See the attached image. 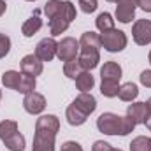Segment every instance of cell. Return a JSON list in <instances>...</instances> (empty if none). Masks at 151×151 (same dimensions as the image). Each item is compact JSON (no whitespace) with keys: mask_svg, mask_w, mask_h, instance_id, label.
<instances>
[{"mask_svg":"<svg viewBox=\"0 0 151 151\" xmlns=\"http://www.w3.org/2000/svg\"><path fill=\"white\" fill-rule=\"evenodd\" d=\"M9 51H11V39H9V35L0 32V60L5 58L9 55Z\"/></svg>","mask_w":151,"mask_h":151,"instance_id":"cell-30","label":"cell"},{"mask_svg":"<svg viewBox=\"0 0 151 151\" xmlns=\"http://www.w3.org/2000/svg\"><path fill=\"white\" fill-rule=\"evenodd\" d=\"M56 49H58V42L53 37H44L42 40H39V44L35 46V56L40 62H51L56 56Z\"/></svg>","mask_w":151,"mask_h":151,"instance_id":"cell-7","label":"cell"},{"mask_svg":"<svg viewBox=\"0 0 151 151\" xmlns=\"http://www.w3.org/2000/svg\"><path fill=\"white\" fill-rule=\"evenodd\" d=\"M79 47L81 49H100L102 47L100 35L95 32H84L79 39Z\"/></svg>","mask_w":151,"mask_h":151,"instance_id":"cell-17","label":"cell"},{"mask_svg":"<svg viewBox=\"0 0 151 151\" xmlns=\"http://www.w3.org/2000/svg\"><path fill=\"white\" fill-rule=\"evenodd\" d=\"M146 106H148V111H150V114H151V97L148 99V102H146Z\"/></svg>","mask_w":151,"mask_h":151,"instance_id":"cell-38","label":"cell"},{"mask_svg":"<svg viewBox=\"0 0 151 151\" xmlns=\"http://www.w3.org/2000/svg\"><path fill=\"white\" fill-rule=\"evenodd\" d=\"M121 65L116 62H106L104 67L100 69V79H111V81H119L121 79Z\"/></svg>","mask_w":151,"mask_h":151,"instance_id":"cell-16","label":"cell"},{"mask_svg":"<svg viewBox=\"0 0 151 151\" xmlns=\"http://www.w3.org/2000/svg\"><path fill=\"white\" fill-rule=\"evenodd\" d=\"M139 81H141V84H142V86L151 88V69L142 70V72H141V76H139Z\"/></svg>","mask_w":151,"mask_h":151,"instance_id":"cell-33","label":"cell"},{"mask_svg":"<svg viewBox=\"0 0 151 151\" xmlns=\"http://www.w3.org/2000/svg\"><path fill=\"white\" fill-rule=\"evenodd\" d=\"M150 142H151V139H150Z\"/></svg>","mask_w":151,"mask_h":151,"instance_id":"cell-44","label":"cell"},{"mask_svg":"<svg viewBox=\"0 0 151 151\" xmlns=\"http://www.w3.org/2000/svg\"><path fill=\"white\" fill-rule=\"evenodd\" d=\"M130 151H151L150 137L137 135V137H135V139L130 142Z\"/></svg>","mask_w":151,"mask_h":151,"instance_id":"cell-28","label":"cell"},{"mask_svg":"<svg viewBox=\"0 0 151 151\" xmlns=\"http://www.w3.org/2000/svg\"><path fill=\"white\" fill-rule=\"evenodd\" d=\"M139 95V88L135 83H125L119 86V91H118V97L123 100V102H132L135 100Z\"/></svg>","mask_w":151,"mask_h":151,"instance_id":"cell-19","label":"cell"},{"mask_svg":"<svg viewBox=\"0 0 151 151\" xmlns=\"http://www.w3.org/2000/svg\"><path fill=\"white\" fill-rule=\"evenodd\" d=\"M100 42H102V47L109 53H119L127 47L128 44V39L127 34L121 32V30H107V32H102L100 34Z\"/></svg>","mask_w":151,"mask_h":151,"instance_id":"cell-3","label":"cell"},{"mask_svg":"<svg viewBox=\"0 0 151 151\" xmlns=\"http://www.w3.org/2000/svg\"><path fill=\"white\" fill-rule=\"evenodd\" d=\"M144 125H146V128L151 132V114L148 116V119H146V123H144Z\"/></svg>","mask_w":151,"mask_h":151,"instance_id":"cell-37","label":"cell"},{"mask_svg":"<svg viewBox=\"0 0 151 151\" xmlns=\"http://www.w3.org/2000/svg\"><path fill=\"white\" fill-rule=\"evenodd\" d=\"M60 151H83V146L79 142H76V141H67V142L62 144Z\"/></svg>","mask_w":151,"mask_h":151,"instance_id":"cell-32","label":"cell"},{"mask_svg":"<svg viewBox=\"0 0 151 151\" xmlns=\"http://www.w3.org/2000/svg\"><path fill=\"white\" fill-rule=\"evenodd\" d=\"M79 7H81V11H83V12L91 14V12H95V11H97L99 2H97V0H79Z\"/></svg>","mask_w":151,"mask_h":151,"instance_id":"cell-31","label":"cell"},{"mask_svg":"<svg viewBox=\"0 0 151 151\" xmlns=\"http://www.w3.org/2000/svg\"><path fill=\"white\" fill-rule=\"evenodd\" d=\"M139 7L146 12H151V0H139Z\"/></svg>","mask_w":151,"mask_h":151,"instance_id":"cell-35","label":"cell"},{"mask_svg":"<svg viewBox=\"0 0 151 151\" xmlns=\"http://www.w3.org/2000/svg\"><path fill=\"white\" fill-rule=\"evenodd\" d=\"M5 11H7V4H5V0H0V18L5 14Z\"/></svg>","mask_w":151,"mask_h":151,"instance_id":"cell-36","label":"cell"},{"mask_svg":"<svg viewBox=\"0 0 151 151\" xmlns=\"http://www.w3.org/2000/svg\"><path fill=\"white\" fill-rule=\"evenodd\" d=\"M83 70H84V69H83V65H81V62H79L77 58L65 62V65H63V74L67 76L69 79H76Z\"/></svg>","mask_w":151,"mask_h":151,"instance_id":"cell-24","label":"cell"},{"mask_svg":"<svg viewBox=\"0 0 151 151\" xmlns=\"http://www.w3.org/2000/svg\"><path fill=\"white\" fill-rule=\"evenodd\" d=\"M35 86H37V81H35L34 76H28V74H23V72H21V77H19V83H18L16 91L27 95V93L35 91Z\"/></svg>","mask_w":151,"mask_h":151,"instance_id":"cell-22","label":"cell"},{"mask_svg":"<svg viewBox=\"0 0 151 151\" xmlns=\"http://www.w3.org/2000/svg\"><path fill=\"white\" fill-rule=\"evenodd\" d=\"M74 81H76V88H77L79 91H90V90L95 86V77L91 76L90 70H83Z\"/></svg>","mask_w":151,"mask_h":151,"instance_id":"cell-20","label":"cell"},{"mask_svg":"<svg viewBox=\"0 0 151 151\" xmlns=\"http://www.w3.org/2000/svg\"><path fill=\"white\" fill-rule=\"evenodd\" d=\"M77 60L81 62L84 70H91L100 62V49H81Z\"/></svg>","mask_w":151,"mask_h":151,"instance_id":"cell-14","label":"cell"},{"mask_svg":"<svg viewBox=\"0 0 151 151\" xmlns=\"http://www.w3.org/2000/svg\"><path fill=\"white\" fill-rule=\"evenodd\" d=\"M62 2H63V0H47V2L44 4V14L47 16V19H51V18L60 11Z\"/></svg>","mask_w":151,"mask_h":151,"instance_id":"cell-29","label":"cell"},{"mask_svg":"<svg viewBox=\"0 0 151 151\" xmlns=\"http://www.w3.org/2000/svg\"><path fill=\"white\" fill-rule=\"evenodd\" d=\"M16 132H18V121H14V119H4V121H0V139L2 141L7 139V137H11Z\"/></svg>","mask_w":151,"mask_h":151,"instance_id":"cell-27","label":"cell"},{"mask_svg":"<svg viewBox=\"0 0 151 151\" xmlns=\"http://www.w3.org/2000/svg\"><path fill=\"white\" fill-rule=\"evenodd\" d=\"M0 100H2V90H0Z\"/></svg>","mask_w":151,"mask_h":151,"instance_id":"cell-43","label":"cell"},{"mask_svg":"<svg viewBox=\"0 0 151 151\" xmlns=\"http://www.w3.org/2000/svg\"><path fill=\"white\" fill-rule=\"evenodd\" d=\"M113 148L109 142H106V141H95L93 142V146H91V151H109Z\"/></svg>","mask_w":151,"mask_h":151,"instance_id":"cell-34","label":"cell"},{"mask_svg":"<svg viewBox=\"0 0 151 151\" xmlns=\"http://www.w3.org/2000/svg\"><path fill=\"white\" fill-rule=\"evenodd\" d=\"M55 139H56V135L51 134V132L35 130L32 151H55Z\"/></svg>","mask_w":151,"mask_h":151,"instance_id":"cell-9","label":"cell"},{"mask_svg":"<svg viewBox=\"0 0 151 151\" xmlns=\"http://www.w3.org/2000/svg\"><path fill=\"white\" fill-rule=\"evenodd\" d=\"M81 47H79V40H76L74 37H63L58 42V49H56V56L62 62H69L77 58Z\"/></svg>","mask_w":151,"mask_h":151,"instance_id":"cell-4","label":"cell"},{"mask_svg":"<svg viewBox=\"0 0 151 151\" xmlns=\"http://www.w3.org/2000/svg\"><path fill=\"white\" fill-rule=\"evenodd\" d=\"M25 144H27L25 135L19 134V132H16V134H12L11 137L4 139V146L9 151H23L25 150Z\"/></svg>","mask_w":151,"mask_h":151,"instance_id":"cell-21","label":"cell"},{"mask_svg":"<svg viewBox=\"0 0 151 151\" xmlns=\"http://www.w3.org/2000/svg\"><path fill=\"white\" fill-rule=\"evenodd\" d=\"M97 128H99V132H102L106 135L125 137L130 132H134L135 123L128 116H118L114 113H102L97 119Z\"/></svg>","mask_w":151,"mask_h":151,"instance_id":"cell-1","label":"cell"},{"mask_svg":"<svg viewBox=\"0 0 151 151\" xmlns=\"http://www.w3.org/2000/svg\"><path fill=\"white\" fill-rule=\"evenodd\" d=\"M137 7H139V0H118L116 2V19L125 25L132 23Z\"/></svg>","mask_w":151,"mask_h":151,"instance_id":"cell-6","label":"cell"},{"mask_svg":"<svg viewBox=\"0 0 151 151\" xmlns=\"http://www.w3.org/2000/svg\"><path fill=\"white\" fill-rule=\"evenodd\" d=\"M76 16H77L76 5L70 0H63L60 11L49 19V34H51V37L62 35V34L70 27V23L76 19Z\"/></svg>","mask_w":151,"mask_h":151,"instance_id":"cell-2","label":"cell"},{"mask_svg":"<svg viewBox=\"0 0 151 151\" xmlns=\"http://www.w3.org/2000/svg\"><path fill=\"white\" fill-rule=\"evenodd\" d=\"M23 107L28 114H40L46 109V97L39 91L27 93L23 99Z\"/></svg>","mask_w":151,"mask_h":151,"instance_id":"cell-8","label":"cell"},{"mask_svg":"<svg viewBox=\"0 0 151 151\" xmlns=\"http://www.w3.org/2000/svg\"><path fill=\"white\" fill-rule=\"evenodd\" d=\"M35 130L42 132H51V134H58L60 132V119L55 114H42L35 121Z\"/></svg>","mask_w":151,"mask_h":151,"instance_id":"cell-13","label":"cell"},{"mask_svg":"<svg viewBox=\"0 0 151 151\" xmlns=\"http://www.w3.org/2000/svg\"><path fill=\"white\" fill-rule=\"evenodd\" d=\"M42 63H44V62L39 60L37 56H35V53L23 56L21 62H19V65H21V72H23V74H28V76H34V77H37V76L42 74V69H44Z\"/></svg>","mask_w":151,"mask_h":151,"instance_id":"cell-10","label":"cell"},{"mask_svg":"<svg viewBox=\"0 0 151 151\" xmlns=\"http://www.w3.org/2000/svg\"><path fill=\"white\" fill-rule=\"evenodd\" d=\"M127 116L135 123V125H144L148 116H150V111H148V106L146 102H134L128 106L127 109Z\"/></svg>","mask_w":151,"mask_h":151,"instance_id":"cell-11","label":"cell"},{"mask_svg":"<svg viewBox=\"0 0 151 151\" xmlns=\"http://www.w3.org/2000/svg\"><path fill=\"white\" fill-rule=\"evenodd\" d=\"M27 2H37V0H27Z\"/></svg>","mask_w":151,"mask_h":151,"instance_id":"cell-42","label":"cell"},{"mask_svg":"<svg viewBox=\"0 0 151 151\" xmlns=\"http://www.w3.org/2000/svg\"><path fill=\"white\" fill-rule=\"evenodd\" d=\"M40 11L39 9H35L34 11V14L23 23V27H21V34L25 35V37H34L35 34H37L39 30L42 28V19H40Z\"/></svg>","mask_w":151,"mask_h":151,"instance_id":"cell-15","label":"cell"},{"mask_svg":"<svg viewBox=\"0 0 151 151\" xmlns=\"http://www.w3.org/2000/svg\"><path fill=\"white\" fill-rule=\"evenodd\" d=\"M19 77L21 72H16V70H7L2 74V84L9 90H16L18 88V83H19Z\"/></svg>","mask_w":151,"mask_h":151,"instance_id":"cell-26","label":"cell"},{"mask_svg":"<svg viewBox=\"0 0 151 151\" xmlns=\"http://www.w3.org/2000/svg\"><path fill=\"white\" fill-rule=\"evenodd\" d=\"M148 60H150V63H151V51H150V55H148Z\"/></svg>","mask_w":151,"mask_h":151,"instance_id":"cell-40","label":"cell"},{"mask_svg":"<svg viewBox=\"0 0 151 151\" xmlns=\"http://www.w3.org/2000/svg\"><path fill=\"white\" fill-rule=\"evenodd\" d=\"M109 151H123V150H119V148H111Z\"/></svg>","mask_w":151,"mask_h":151,"instance_id":"cell-39","label":"cell"},{"mask_svg":"<svg viewBox=\"0 0 151 151\" xmlns=\"http://www.w3.org/2000/svg\"><path fill=\"white\" fill-rule=\"evenodd\" d=\"M95 25L100 32H107V30H113L114 28V19L109 12H100L95 19Z\"/></svg>","mask_w":151,"mask_h":151,"instance_id":"cell-25","label":"cell"},{"mask_svg":"<svg viewBox=\"0 0 151 151\" xmlns=\"http://www.w3.org/2000/svg\"><path fill=\"white\" fill-rule=\"evenodd\" d=\"M65 118H67L69 125H72V127H81V125H84L86 119H88V116L83 113V111H79L74 104H70V106L67 107V111H65Z\"/></svg>","mask_w":151,"mask_h":151,"instance_id":"cell-18","label":"cell"},{"mask_svg":"<svg viewBox=\"0 0 151 151\" xmlns=\"http://www.w3.org/2000/svg\"><path fill=\"white\" fill-rule=\"evenodd\" d=\"M72 104H74L79 111H83L86 116H90V114L97 109V99H95L90 91H81V93L74 99Z\"/></svg>","mask_w":151,"mask_h":151,"instance_id":"cell-12","label":"cell"},{"mask_svg":"<svg viewBox=\"0 0 151 151\" xmlns=\"http://www.w3.org/2000/svg\"><path fill=\"white\" fill-rule=\"evenodd\" d=\"M107 2H113V4H116V2H118V0H107Z\"/></svg>","mask_w":151,"mask_h":151,"instance_id":"cell-41","label":"cell"},{"mask_svg":"<svg viewBox=\"0 0 151 151\" xmlns=\"http://www.w3.org/2000/svg\"><path fill=\"white\" fill-rule=\"evenodd\" d=\"M119 81H111V79H102L100 83V93L107 99H114L118 97V91H119Z\"/></svg>","mask_w":151,"mask_h":151,"instance_id":"cell-23","label":"cell"},{"mask_svg":"<svg viewBox=\"0 0 151 151\" xmlns=\"http://www.w3.org/2000/svg\"><path fill=\"white\" fill-rule=\"evenodd\" d=\"M132 39L137 46L151 44V19H137L132 27Z\"/></svg>","mask_w":151,"mask_h":151,"instance_id":"cell-5","label":"cell"}]
</instances>
